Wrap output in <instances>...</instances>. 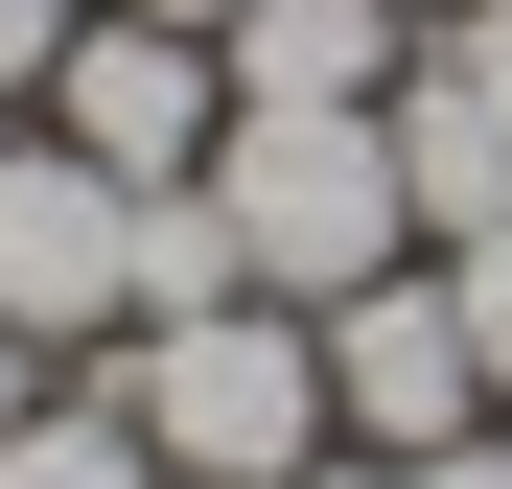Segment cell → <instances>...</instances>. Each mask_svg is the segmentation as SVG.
I'll use <instances>...</instances> for the list:
<instances>
[{
	"instance_id": "6da1fadb",
	"label": "cell",
	"mask_w": 512,
	"mask_h": 489,
	"mask_svg": "<svg viewBox=\"0 0 512 489\" xmlns=\"http://www.w3.org/2000/svg\"><path fill=\"white\" fill-rule=\"evenodd\" d=\"M210 210H233V280H256V303H350V280H396V257H419L396 94H373V117H350V94H233Z\"/></svg>"
},
{
	"instance_id": "7a4b0ae2",
	"label": "cell",
	"mask_w": 512,
	"mask_h": 489,
	"mask_svg": "<svg viewBox=\"0 0 512 489\" xmlns=\"http://www.w3.org/2000/svg\"><path fill=\"white\" fill-rule=\"evenodd\" d=\"M117 420L163 443V489H303L326 443V326L303 303H187V326H117Z\"/></svg>"
},
{
	"instance_id": "3957f363",
	"label": "cell",
	"mask_w": 512,
	"mask_h": 489,
	"mask_svg": "<svg viewBox=\"0 0 512 489\" xmlns=\"http://www.w3.org/2000/svg\"><path fill=\"white\" fill-rule=\"evenodd\" d=\"M0 326L24 350H117L140 326V187L94 140H0Z\"/></svg>"
},
{
	"instance_id": "277c9868",
	"label": "cell",
	"mask_w": 512,
	"mask_h": 489,
	"mask_svg": "<svg viewBox=\"0 0 512 489\" xmlns=\"http://www.w3.org/2000/svg\"><path fill=\"white\" fill-rule=\"evenodd\" d=\"M47 140H94L117 187H187V163L233 140V47H210V24H140V0H94V24H70V70H47Z\"/></svg>"
},
{
	"instance_id": "5b68a950",
	"label": "cell",
	"mask_w": 512,
	"mask_h": 489,
	"mask_svg": "<svg viewBox=\"0 0 512 489\" xmlns=\"http://www.w3.org/2000/svg\"><path fill=\"white\" fill-rule=\"evenodd\" d=\"M303 326H326V420H350L373 466H419V443H466V420H489V373H466V303H443V257H396V280L303 303Z\"/></svg>"
},
{
	"instance_id": "8992f818",
	"label": "cell",
	"mask_w": 512,
	"mask_h": 489,
	"mask_svg": "<svg viewBox=\"0 0 512 489\" xmlns=\"http://www.w3.org/2000/svg\"><path fill=\"white\" fill-rule=\"evenodd\" d=\"M210 47H233V94H350V117L419 70V24H396V0H233Z\"/></svg>"
},
{
	"instance_id": "52a82bcc",
	"label": "cell",
	"mask_w": 512,
	"mask_h": 489,
	"mask_svg": "<svg viewBox=\"0 0 512 489\" xmlns=\"http://www.w3.org/2000/svg\"><path fill=\"white\" fill-rule=\"evenodd\" d=\"M396 187H419V257H466V233L512 210V117L466 94V70H443V47H419V70H396Z\"/></svg>"
},
{
	"instance_id": "ba28073f",
	"label": "cell",
	"mask_w": 512,
	"mask_h": 489,
	"mask_svg": "<svg viewBox=\"0 0 512 489\" xmlns=\"http://www.w3.org/2000/svg\"><path fill=\"white\" fill-rule=\"evenodd\" d=\"M0 489H163V443L117 420V373H94V396H24V420H0Z\"/></svg>"
},
{
	"instance_id": "9c48e42d",
	"label": "cell",
	"mask_w": 512,
	"mask_h": 489,
	"mask_svg": "<svg viewBox=\"0 0 512 489\" xmlns=\"http://www.w3.org/2000/svg\"><path fill=\"white\" fill-rule=\"evenodd\" d=\"M443 303H466V373H489V420H512V210L443 257Z\"/></svg>"
},
{
	"instance_id": "30bf717a",
	"label": "cell",
	"mask_w": 512,
	"mask_h": 489,
	"mask_svg": "<svg viewBox=\"0 0 512 489\" xmlns=\"http://www.w3.org/2000/svg\"><path fill=\"white\" fill-rule=\"evenodd\" d=\"M70 24H94V0H0V94H47V70H70Z\"/></svg>"
},
{
	"instance_id": "8fae6325",
	"label": "cell",
	"mask_w": 512,
	"mask_h": 489,
	"mask_svg": "<svg viewBox=\"0 0 512 489\" xmlns=\"http://www.w3.org/2000/svg\"><path fill=\"white\" fill-rule=\"evenodd\" d=\"M443 70H466V94L512 117V0H466V24H443Z\"/></svg>"
},
{
	"instance_id": "7c38bea8",
	"label": "cell",
	"mask_w": 512,
	"mask_h": 489,
	"mask_svg": "<svg viewBox=\"0 0 512 489\" xmlns=\"http://www.w3.org/2000/svg\"><path fill=\"white\" fill-rule=\"evenodd\" d=\"M396 489H512V420H466V443H419Z\"/></svg>"
},
{
	"instance_id": "4fadbf2b",
	"label": "cell",
	"mask_w": 512,
	"mask_h": 489,
	"mask_svg": "<svg viewBox=\"0 0 512 489\" xmlns=\"http://www.w3.org/2000/svg\"><path fill=\"white\" fill-rule=\"evenodd\" d=\"M24 396H47V350H24V326H0V420H24Z\"/></svg>"
},
{
	"instance_id": "5bb4252c",
	"label": "cell",
	"mask_w": 512,
	"mask_h": 489,
	"mask_svg": "<svg viewBox=\"0 0 512 489\" xmlns=\"http://www.w3.org/2000/svg\"><path fill=\"white\" fill-rule=\"evenodd\" d=\"M140 24H233V0H140Z\"/></svg>"
}]
</instances>
